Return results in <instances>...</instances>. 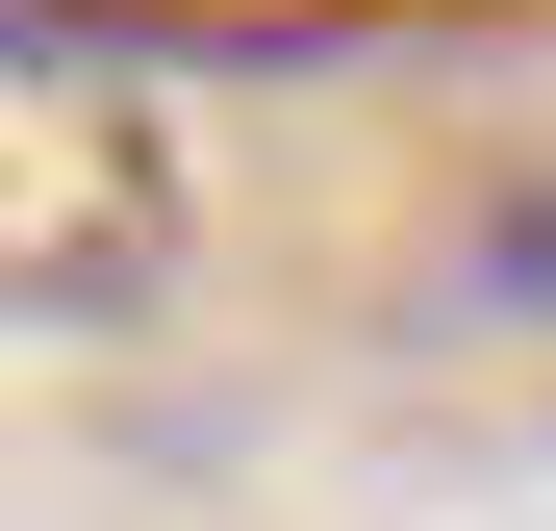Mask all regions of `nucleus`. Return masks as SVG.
Listing matches in <instances>:
<instances>
[{"instance_id": "1", "label": "nucleus", "mask_w": 556, "mask_h": 531, "mask_svg": "<svg viewBox=\"0 0 556 531\" xmlns=\"http://www.w3.org/2000/svg\"><path fill=\"white\" fill-rule=\"evenodd\" d=\"M405 304L455 329V354H556V127L531 152H481L430 203V253H405Z\"/></svg>"}]
</instances>
